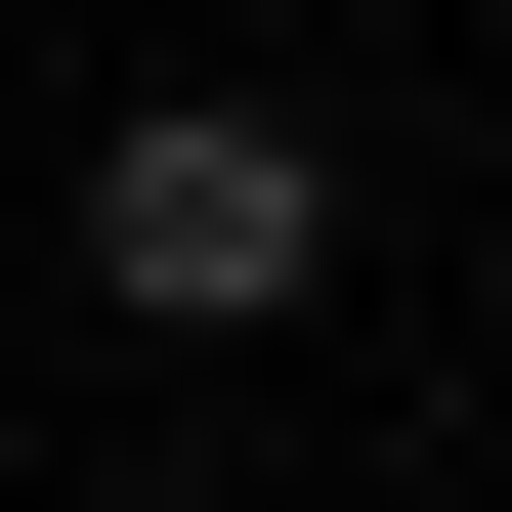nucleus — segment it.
Masks as SVG:
<instances>
[{
    "instance_id": "f257e3e1",
    "label": "nucleus",
    "mask_w": 512,
    "mask_h": 512,
    "mask_svg": "<svg viewBox=\"0 0 512 512\" xmlns=\"http://www.w3.org/2000/svg\"><path fill=\"white\" fill-rule=\"evenodd\" d=\"M86 299L128 342H299V299H342V128L299 86H128L86 128Z\"/></svg>"
}]
</instances>
